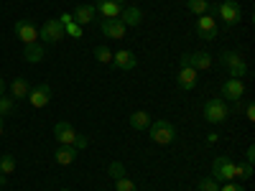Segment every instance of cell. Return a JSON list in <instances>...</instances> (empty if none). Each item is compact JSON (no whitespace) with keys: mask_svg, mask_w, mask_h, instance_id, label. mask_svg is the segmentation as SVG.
Here are the masks:
<instances>
[{"mask_svg":"<svg viewBox=\"0 0 255 191\" xmlns=\"http://www.w3.org/2000/svg\"><path fill=\"white\" fill-rule=\"evenodd\" d=\"M148 130H151V140L158 143V145H171L174 138H176V127L168 120H151Z\"/></svg>","mask_w":255,"mask_h":191,"instance_id":"6da1fadb","label":"cell"},{"mask_svg":"<svg viewBox=\"0 0 255 191\" xmlns=\"http://www.w3.org/2000/svg\"><path fill=\"white\" fill-rule=\"evenodd\" d=\"M230 115V107L222 97H215V99H207L204 102V120L209 125H222Z\"/></svg>","mask_w":255,"mask_h":191,"instance_id":"7a4b0ae2","label":"cell"},{"mask_svg":"<svg viewBox=\"0 0 255 191\" xmlns=\"http://www.w3.org/2000/svg\"><path fill=\"white\" fill-rule=\"evenodd\" d=\"M220 64L230 72L232 79H243L248 74V64H245V59L238 51H222L220 54Z\"/></svg>","mask_w":255,"mask_h":191,"instance_id":"3957f363","label":"cell"},{"mask_svg":"<svg viewBox=\"0 0 255 191\" xmlns=\"http://www.w3.org/2000/svg\"><path fill=\"white\" fill-rule=\"evenodd\" d=\"M212 179L215 181H235V161H232L230 156H220L215 158V163H212Z\"/></svg>","mask_w":255,"mask_h":191,"instance_id":"277c9868","label":"cell"},{"mask_svg":"<svg viewBox=\"0 0 255 191\" xmlns=\"http://www.w3.org/2000/svg\"><path fill=\"white\" fill-rule=\"evenodd\" d=\"M217 15H220V20H222L227 28L238 26V23H240V18H243L240 3H238V0H222V3L217 5Z\"/></svg>","mask_w":255,"mask_h":191,"instance_id":"5b68a950","label":"cell"},{"mask_svg":"<svg viewBox=\"0 0 255 191\" xmlns=\"http://www.w3.org/2000/svg\"><path fill=\"white\" fill-rule=\"evenodd\" d=\"M64 36H67V31H64V23L59 18L46 20V23L38 28V38H44L46 44H56V41H61Z\"/></svg>","mask_w":255,"mask_h":191,"instance_id":"8992f818","label":"cell"},{"mask_svg":"<svg viewBox=\"0 0 255 191\" xmlns=\"http://www.w3.org/2000/svg\"><path fill=\"white\" fill-rule=\"evenodd\" d=\"M54 138H56V143L59 145H77V130L72 127V122L69 120H59L56 125H54Z\"/></svg>","mask_w":255,"mask_h":191,"instance_id":"52a82bcc","label":"cell"},{"mask_svg":"<svg viewBox=\"0 0 255 191\" xmlns=\"http://www.w3.org/2000/svg\"><path fill=\"white\" fill-rule=\"evenodd\" d=\"M15 36L23 41V46L26 44H36L38 41V28H36V23L31 18H20V20H15Z\"/></svg>","mask_w":255,"mask_h":191,"instance_id":"ba28073f","label":"cell"},{"mask_svg":"<svg viewBox=\"0 0 255 191\" xmlns=\"http://www.w3.org/2000/svg\"><path fill=\"white\" fill-rule=\"evenodd\" d=\"M179 64H189V67L197 69V72H207V69H212V54H209V51L184 54V56L179 59Z\"/></svg>","mask_w":255,"mask_h":191,"instance_id":"9c48e42d","label":"cell"},{"mask_svg":"<svg viewBox=\"0 0 255 191\" xmlns=\"http://www.w3.org/2000/svg\"><path fill=\"white\" fill-rule=\"evenodd\" d=\"M197 82H199V72H197V69H191L189 64H179V77H176L179 90L191 92V90L197 87Z\"/></svg>","mask_w":255,"mask_h":191,"instance_id":"30bf717a","label":"cell"},{"mask_svg":"<svg viewBox=\"0 0 255 191\" xmlns=\"http://www.w3.org/2000/svg\"><path fill=\"white\" fill-rule=\"evenodd\" d=\"M26 99H28L31 107H36V110L46 107V104L51 102V87H49V84H38V87H31V92H28Z\"/></svg>","mask_w":255,"mask_h":191,"instance_id":"8fae6325","label":"cell"},{"mask_svg":"<svg viewBox=\"0 0 255 191\" xmlns=\"http://www.w3.org/2000/svg\"><path fill=\"white\" fill-rule=\"evenodd\" d=\"M125 3L123 0H97L95 3V10L102 15V20H110V18H120Z\"/></svg>","mask_w":255,"mask_h":191,"instance_id":"7c38bea8","label":"cell"},{"mask_svg":"<svg viewBox=\"0 0 255 191\" xmlns=\"http://www.w3.org/2000/svg\"><path fill=\"white\" fill-rule=\"evenodd\" d=\"M194 28H197L199 38H204V41H215L217 38V20H215V15H199Z\"/></svg>","mask_w":255,"mask_h":191,"instance_id":"4fadbf2b","label":"cell"},{"mask_svg":"<svg viewBox=\"0 0 255 191\" xmlns=\"http://www.w3.org/2000/svg\"><path fill=\"white\" fill-rule=\"evenodd\" d=\"M113 67L115 69H123V72H130L138 67V56L133 51H128V49H120V51H113Z\"/></svg>","mask_w":255,"mask_h":191,"instance_id":"5bb4252c","label":"cell"},{"mask_svg":"<svg viewBox=\"0 0 255 191\" xmlns=\"http://www.w3.org/2000/svg\"><path fill=\"white\" fill-rule=\"evenodd\" d=\"M100 31H102L105 38H125L128 26L123 23L120 18H110V20H102V23H100Z\"/></svg>","mask_w":255,"mask_h":191,"instance_id":"9a60e30c","label":"cell"},{"mask_svg":"<svg viewBox=\"0 0 255 191\" xmlns=\"http://www.w3.org/2000/svg\"><path fill=\"white\" fill-rule=\"evenodd\" d=\"M245 95V84L243 79H227L222 84V99H230V102H240V97Z\"/></svg>","mask_w":255,"mask_h":191,"instance_id":"2e32d148","label":"cell"},{"mask_svg":"<svg viewBox=\"0 0 255 191\" xmlns=\"http://www.w3.org/2000/svg\"><path fill=\"white\" fill-rule=\"evenodd\" d=\"M95 18H97V10L95 5H77L74 13H72V20L79 26H87V23H95Z\"/></svg>","mask_w":255,"mask_h":191,"instance_id":"e0dca14e","label":"cell"},{"mask_svg":"<svg viewBox=\"0 0 255 191\" xmlns=\"http://www.w3.org/2000/svg\"><path fill=\"white\" fill-rule=\"evenodd\" d=\"M28 92H31V84H28L23 77H15V79L10 82V97H13L15 102H18V99H26Z\"/></svg>","mask_w":255,"mask_h":191,"instance_id":"ac0fdd59","label":"cell"},{"mask_svg":"<svg viewBox=\"0 0 255 191\" xmlns=\"http://www.w3.org/2000/svg\"><path fill=\"white\" fill-rule=\"evenodd\" d=\"M23 59L28 61V64H38V61H44L46 59V49L38 44H26V49H23Z\"/></svg>","mask_w":255,"mask_h":191,"instance_id":"d6986e66","label":"cell"},{"mask_svg":"<svg viewBox=\"0 0 255 191\" xmlns=\"http://www.w3.org/2000/svg\"><path fill=\"white\" fill-rule=\"evenodd\" d=\"M54 158H56L59 166H69V163H74V158H77V148H74V145H59L56 153H54Z\"/></svg>","mask_w":255,"mask_h":191,"instance_id":"ffe728a7","label":"cell"},{"mask_svg":"<svg viewBox=\"0 0 255 191\" xmlns=\"http://www.w3.org/2000/svg\"><path fill=\"white\" fill-rule=\"evenodd\" d=\"M120 20H123L125 26H140V20H143V10H140V8H123Z\"/></svg>","mask_w":255,"mask_h":191,"instance_id":"44dd1931","label":"cell"},{"mask_svg":"<svg viewBox=\"0 0 255 191\" xmlns=\"http://www.w3.org/2000/svg\"><path fill=\"white\" fill-rule=\"evenodd\" d=\"M130 127L133 130H148V125H151V115H148L145 110H138V112H133L130 115Z\"/></svg>","mask_w":255,"mask_h":191,"instance_id":"7402d4cb","label":"cell"},{"mask_svg":"<svg viewBox=\"0 0 255 191\" xmlns=\"http://www.w3.org/2000/svg\"><path fill=\"white\" fill-rule=\"evenodd\" d=\"M209 0H186V8L194 15H209Z\"/></svg>","mask_w":255,"mask_h":191,"instance_id":"603a6c76","label":"cell"},{"mask_svg":"<svg viewBox=\"0 0 255 191\" xmlns=\"http://www.w3.org/2000/svg\"><path fill=\"white\" fill-rule=\"evenodd\" d=\"M13 171H15V158H13L10 153L0 156V174H3V176H10Z\"/></svg>","mask_w":255,"mask_h":191,"instance_id":"cb8c5ba5","label":"cell"},{"mask_svg":"<svg viewBox=\"0 0 255 191\" xmlns=\"http://www.w3.org/2000/svg\"><path fill=\"white\" fill-rule=\"evenodd\" d=\"M248 181L253 179V163H235V181Z\"/></svg>","mask_w":255,"mask_h":191,"instance_id":"d4e9b609","label":"cell"},{"mask_svg":"<svg viewBox=\"0 0 255 191\" xmlns=\"http://www.w3.org/2000/svg\"><path fill=\"white\" fill-rule=\"evenodd\" d=\"M15 110V99L13 97H3L0 95V117H10Z\"/></svg>","mask_w":255,"mask_h":191,"instance_id":"484cf974","label":"cell"},{"mask_svg":"<svg viewBox=\"0 0 255 191\" xmlns=\"http://www.w3.org/2000/svg\"><path fill=\"white\" fill-rule=\"evenodd\" d=\"M95 59H97L100 64H110V61H113V51H110L108 46H97V49H95Z\"/></svg>","mask_w":255,"mask_h":191,"instance_id":"4316f807","label":"cell"},{"mask_svg":"<svg viewBox=\"0 0 255 191\" xmlns=\"http://www.w3.org/2000/svg\"><path fill=\"white\" fill-rule=\"evenodd\" d=\"M115 191H138V186L128 176H123V179H115Z\"/></svg>","mask_w":255,"mask_h":191,"instance_id":"83f0119b","label":"cell"},{"mask_svg":"<svg viewBox=\"0 0 255 191\" xmlns=\"http://www.w3.org/2000/svg\"><path fill=\"white\" fill-rule=\"evenodd\" d=\"M199 191H220V181H215L212 176L199 179Z\"/></svg>","mask_w":255,"mask_h":191,"instance_id":"f1b7e54d","label":"cell"},{"mask_svg":"<svg viewBox=\"0 0 255 191\" xmlns=\"http://www.w3.org/2000/svg\"><path fill=\"white\" fill-rule=\"evenodd\" d=\"M108 171H110V176H113V179H123V176H125V166H123L120 161H113Z\"/></svg>","mask_w":255,"mask_h":191,"instance_id":"f546056e","label":"cell"},{"mask_svg":"<svg viewBox=\"0 0 255 191\" xmlns=\"http://www.w3.org/2000/svg\"><path fill=\"white\" fill-rule=\"evenodd\" d=\"M64 31H67V36L82 38V26H79V23H74V20H72V23H67V26H64Z\"/></svg>","mask_w":255,"mask_h":191,"instance_id":"4dcf8cb0","label":"cell"},{"mask_svg":"<svg viewBox=\"0 0 255 191\" xmlns=\"http://www.w3.org/2000/svg\"><path fill=\"white\" fill-rule=\"evenodd\" d=\"M220 191H245V189H243L240 184H235V181H227V184H225Z\"/></svg>","mask_w":255,"mask_h":191,"instance_id":"1f68e13d","label":"cell"},{"mask_svg":"<svg viewBox=\"0 0 255 191\" xmlns=\"http://www.w3.org/2000/svg\"><path fill=\"white\" fill-rule=\"evenodd\" d=\"M245 117H248L250 122H255V104H253V102H248V107H245Z\"/></svg>","mask_w":255,"mask_h":191,"instance_id":"d6a6232c","label":"cell"},{"mask_svg":"<svg viewBox=\"0 0 255 191\" xmlns=\"http://www.w3.org/2000/svg\"><path fill=\"white\" fill-rule=\"evenodd\" d=\"M245 163H255V148H253V145L245 151Z\"/></svg>","mask_w":255,"mask_h":191,"instance_id":"836d02e7","label":"cell"},{"mask_svg":"<svg viewBox=\"0 0 255 191\" xmlns=\"http://www.w3.org/2000/svg\"><path fill=\"white\" fill-rule=\"evenodd\" d=\"M59 20H61L64 26H67V23H72V13H61V15H59Z\"/></svg>","mask_w":255,"mask_h":191,"instance_id":"e575fe53","label":"cell"},{"mask_svg":"<svg viewBox=\"0 0 255 191\" xmlns=\"http://www.w3.org/2000/svg\"><path fill=\"white\" fill-rule=\"evenodd\" d=\"M87 145H90V143H87V138H84V135H79V138H77V145H74V148H87Z\"/></svg>","mask_w":255,"mask_h":191,"instance_id":"d590c367","label":"cell"},{"mask_svg":"<svg viewBox=\"0 0 255 191\" xmlns=\"http://www.w3.org/2000/svg\"><path fill=\"white\" fill-rule=\"evenodd\" d=\"M3 92H5V79L0 77V95H3Z\"/></svg>","mask_w":255,"mask_h":191,"instance_id":"8d00e7d4","label":"cell"},{"mask_svg":"<svg viewBox=\"0 0 255 191\" xmlns=\"http://www.w3.org/2000/svg\"><path fill=\"white\" fill-rule=\"evenodd\" d=\"M8 184V176H3V174H0V186H5Z\"/></svg>","mask_w":255,"mask_h":191,"instance_id":"74e56055","label":"cell"},{"mask_svg":"<svg viewBox=\"0 0 255 191\" xmlns=\"http://www.w3.org/2000/svg\"><path fill=\"white\" fill-rule=\"evenodd\" d=\"M3 120H5V117H0V135H3Z\"/></svg>","mask_w":255,"mask_h":191,"instance_id":"f35d334b","label":"cell"},{"mask_svg":"<svg viewBox=\"0 0 255 191\" xmlns=\"http://www.w3.org/2000/svg\"><path fill=\"white\" fill-rule=\"evenodd\" d=\"M61 191H69V189H61Z\"/></svg>","mask_w":255,"mask_h":191,"instance_id":"ab89813d","label":"cell"}]
</instances>
